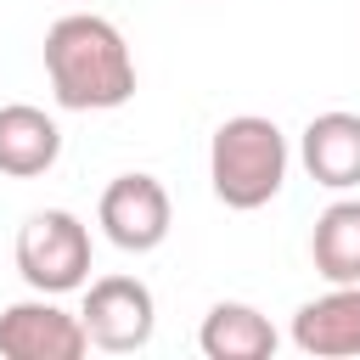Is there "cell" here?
Listing matches in <instances>:
<instances>
[{"mask_svg":"<svg viewBox=\"0 0 360 360\" xmlns=\"http://www.w3.org/2000/svg\"><path fill=\"white\" fill-rule=\"evenodd\" d=\"M309 259L326 281H360V197H338L332 208H321L309 231Z\"/></svg>","mask_w":360,"mask_h":360,"instance_id":"cell-11","label":"cell"},{"mask_svg":"<svg viewBox=\"0 0 360 360\" xmlns=\"http://www.w3.org/2000/svg\"><path fill=\"white\" fill-rule=\"evenodd\" d=\"M292 349L315 360H354L360 354V281H332L321 298L298 304Z\"/></svg>","mask_w":360,"mask_h":360,"instance_id":"cell-7","label":"cell"},{"mask_svg":"<svg viewBox=\"0 0 360 360\" xmlns=\"http://www.w3.org/2000/svg\"><path fill=\"white\" fill-rule=\"evenodd\" d=\"M287 163H292L287 135L276 129V118H259V112L225 118L208 141V186L236 214L264 208L287 186Z\"/></svg>","mask_w":360,"mask_h":360,"instance_id":"cell-2","label":"cell"},{"mask_svg":"<svg viewBox=\"0 0 360 360\" xmlns=\"http://www.w3.org/2000/svg\"><path fill=\"white\" fill-rule=\"evenodd\" d=\"M84 338L107 354H135L158 332V298L141 276H101L84 287Z\"/></svg>","mask_w":360,"mask_h":360,"instance_id":"cell-4","label":"cell"},{"mask_svg":"<svg viewBox=\"0 0 360 360\" xmlns=\"http://www.w3.org/2000/svg\"><path fill=\"white\" fill-rule=\"evenodd\" d=\"M90 349L84 321L68 315L51 292L17 298L0 309V354L6 360H79Z\"/></svg>","mask_w":360,"mask_h":360,"instance_id":"cell-6","label":"cell"},{"mask_svg":"<svg viewBox=\"0 0 360 360\" xmlns=\"http://www.w3.org/2000/svg\"><path fill=\"white\" fill-rule=\"evenodd\" d=\"M45 79L68 112H112L135 96V56L118 22L96 11H68L45 28Z\"/></svg>","mask_w":360,"mask_h":360,"instance_id":"cell-1","label":"cell"},{"mask_svg":"<svg viewBox=\"0 0 360 360\" xmlns=\"http://www.w3.org/2000/svg\"><path fill=\"white\" fill-rule=\"evenodd\" d=\"M276 343L281 338H276L270 315H259L253 304H236V298H219L197 326V349L208 360H270Z\"/></svg>","mask_w":360,"mask_h":360,"instance_id":"cell-10","label":"cell"},{"mask_svg":"<svg viewBox=\"0 0 360 360\" xmlns=\"http://www.w3.org/2000/svg\"><path fill=\"white\" fill-rule=\"evenodd\" d=\"M96 219H101V231H107L112 248H124V253H152V248H163V236H169V225H174V202H169V191H163L158 174H141V169H135V174H118V180L101 191Z\"/></svg>","mask_w":360,"mask_h":360,"instance_id":"cell-5","label":"cell"},{"mask_svg":"<svg viewBox=\"0 0 360 360\" xmlns=\"http://www.w3.org/2000/svg\"><path fill=\"white\" fill-rule=\"evenodd\" d=\"M62 158V129L45 107L6 101L0 107V174L11 180H39Z\"/></svg>","mask_w":360,"mask_h":360,"instance_id":"cell-9","label":"cell"},{"mask_svg":"<svg viewBox=\"0 0 360 360\" xmlns=\"http://www.w3.org/2000/svg\"><path fill=\"white\" fill-rule=\"evenodd\" d=\"M298 158H304L309 180L326 191L360 186V112H343V107L315 112L298 135Z\"/></svg>","mask_w":360,"mask_h":360,"instance_id":"cell-8","label":"cell"},{"mask_svg":"<svg viewBox=\"0 0 360 360\" xmlns=\"http://www.w3.org/2000/svg\"><path fill=\"white\" fill-rule=\"evenodd\" d=\"M17 270L34 292H73L90 281V225L68 208H39L17 231Z\"/></svg>","mask_w":360,"mask_h":360,"instance_id":"cell-3","label":"cell"}]
</instances>
